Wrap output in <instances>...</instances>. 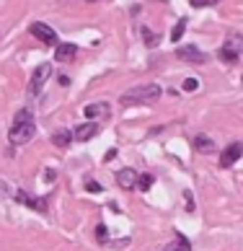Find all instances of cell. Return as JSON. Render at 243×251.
Masks as SVG:
<instances>
[{
  "label": "cell",
  "instance_id": "44dd1931",
  "mask_svg": "<svg viewBox=\"0 0 243 251\" xmlns=\"http://www.w3.org/2000/svg\"><path fill=\"white\" fill-rule=\"evenodd\" d=\"M194 8H207V5H218L220 0H189Z\"/></svg>",
  "mask_w": 243,
  "mask_h": 251
},
{
  "label": "cell",
  "instance_id": "30bf717a",
  "mask_svg": "<svg viewBox=\"0 0 243 251\" xmlns=\"http://www.w3.org/2000/svg\"><path fill=\"white\" fill-rule=\"evenodd\" d=\"M75 54H78L75 44H70V42L68 44H57V50H54V60H57V62H70Z\"/></svg>",
  "mask_w": 243,
  "mask_h": 251
},
{
  "label": "cell",
  "instance_id": "5bb4252c",
  "mask_svg": "<svg viewBox=\"0 0 243 251\" xmlns=\"http://www.w3.org/2000/svg\"><path fill=\"white\" fill-rule=\"evenodd\" d=\"M163 251H192V244H189V238H184V236H176L171 244H166Z\"/></svg>",
  "mask_w": 243,
  "mask_h": 251
},
{
  "label": "cell",
  "instance_id": "2e32d148",
  "mask_svg": "<svg viewBox=\"0 0 243 251\" xmlns=\"http://www.w3.org/2000/svg\"><path fill=\"white\" fill-rule=\"evenodd\" d=\"M153 176L150 174H143V176H137V184H135V189H140V192H147V189H150L153 187Z\"/></svg>",
  "mask_w": 243,
  "mask_h": 251
},
{
  "label": "cell",
  "instance_id": "7a4b0ae2",
  "mask_svg": "<svg viewBox=\"0 0 243 251\" xmlns=\"http://www.w3.org/2000/svg\"><path fill=\"white\" fill-rule=\"evenodd\" d=\"M161 86H155V83H147V86H135L129 88L127 94L119 96V104L122 106H137V104H153V101L161 99Z\"/></svg>",
  "mask_w": 243,
  "mask_h": 251
},
{
  "label": "cell",
  "instance_id": "603a6c76",
  "mask_svg": "<svg viewBox=\"0 0 243 251\" xmlns=\"http://www.w3.org/2000/svg\"><path fill=\"white\" fill-rule=\"evenodd\" d=\"M86 189H88V192H93V194L104 192V189H101V184H98V181H93V179H88V181H86Z\"/></svg>",
  "mask_w": 243,
  "mask_h": 251
},
{
  "label": "cell",
  "instance_id": "d4e9b609",
  "mask_svg": "<svg viewBox=\"0 0 243 251\" xmlns=\"http://www.w3.org/2000/svg\"><path fill=\"white\" fill-rule=\"evenodd\" d=\"M88 3H98V0H88Z\"/></svg>",
  "mask_w": 243,
  "mask_h": 251
},
{
  "label": "cell",
  "instance_id": "e0dca14e",
  "mask_svg": "<svg viewBox=\"0 0 243 251\" xmlns=\"http://www.w3.org/2000/svg\"><path fill=\"white\" fill-rule=\"evenodd\" d=\"M140 34H143V39H145L147 47H155V44H158V36H155L150 29H147V26H143V29H140Z\"/></svg>",
  "mask_w": 243,
  "mask_h": 251
},
{
  "label": "cell",
  "instance_id": "3957f363",
  "mask_svg": "<svg viewBox=\"0 0 243 251\" xmlns=\"http://www.w3.org/2000/svg\"><path fill=\"white\" fill-rule=\"evenodd\" d=\"M29 31H31L42 44H47V47H57V44H60V39H57V34H54V29H52V26H47V24H42V21L31 24V26H29Z\"/></svg>",
  "mask_w": 243,
  "mask_h": 251
},
{
  "label": "cell",
  "instance_id": "ba28073f",
  "mask_svg": "<svg viewBox=\"0 0 243 251\" xmlns=\"http://www.w3.org/2000/svg\"><path fill=\"white\" fill-rule=\"evenodd\" d=\"M16 202H21V204H26V207H31V210L47 212V202H44V200H36V197H29V194H26L24 189L16 192Z\"/></svg>",
  "mask_w": 243,
  "mask_h": 251
},
{
  "label": "cell",
  "instance_id": "7c38bea8",
  "mask_svg": "<svg viewBox=\"0 0 243 251\" xmlns=\"http://www.w3.org/2000/svg\"><path fill=\"white\" fill-rule=\"evenodd\" d=\"M222 47L230 50L233 54H238V57H241V54H243V36H241V34H230L228 39H225V44H222Z\"/></svg>",
  "mask_w": 243,
  "mask_h": 251
},
{
  "label": "cell",
  "instance_id": "7402d4cb",
  "mask_svg": "<svg viewBox=\"0 0 243 251\" xmlns=\"http://www.w3.org/2000/svg\"><path fill=\"white\" fill-rule=\"evenodd\" d=\"M96 238L101 241V244H106V238H109V230H106V226H96Z\"/></svg>",
  "mask_w": 243,
  "mask_h": 251
},
{
  "label": "cell",
  "instance_id": "9c48e42d",
  "mask_svg": "<svg viewBox=\"0 0 243 251\" xmlns=\"http://www.w3.org/2000/svg\"><path fill=\"white\" fill-rule=\"evenodd\" d=\"M117 184H119L122 189H135L137 171H135V169H122V171H117Z\"/></svg>",
  "mask_w": 243,
  "mask_h": 251
},
{
  "label": "cell",
  "instance_id": "ac0fdd59",
  "mask_svg": "<svg viewBox=\"0 0 243 251\" xmlns=\"http://www.w3.org/2000/svg\"><path fill=\"white\" fill-rule=\"evenodd\" d=\"M184 31H186V18H181V21L173 26V31H171V42H179Z\"/></svg>",
  "mask_w": 243,
  "mask_h": 251
},
{
  "label": "cell",
  "instance_id": "6da1fadb",
  "mask_svg": "<svg viewBox=\"0 0 243 251\" xmlns=\"http://www.w3.org/2000/svg\"><path fill=\"white\" fill-rule=\"evenodd\" d=\"M34 132H36V125L31 119V111L21 109L16 114V119H13V127H11V132H8V140H11L13 145H24V143H29L34 137Z\"/></svg>",
  "mask_w": 243,
  "mask_h": 251
},
{
  "label": "cell",
  "instance_id": "277c9868",
  "mask_svg": "<svg viewBox=\"0 0 243 251\" xmlns=\"http://www.w3.org/2000/svg\"><path fill=\"white\" fill-rule=\"evenodd\" d=\"M176 57L184 60V62H192V65L207 62V54H204L197 44H184V47H176Z\"/></svg>",
  "mask_w": 243,
  "mask_h": 251
},
{
  "label": "cell",
  "instance_id": "4fadbf2b",
  "mask_svg": "<svg viewBox=\"0 0 243 251\" xmlns=\"http://www.w3.org/2000/svg\"><path fill=\"white\" fill-rule=\"evenodd\" d=\"M86 117L88 119H96V117H106L109 114V104H104V101H101V104H88L86 109Z\"/></svg>",
  "mask_w": 243,
  "mask_h": 251
},
{
  "label": "cell",
  "instance_id": "8fae6325",
  "mask_svg": "<svg viewBox=\"0 0 243 251\" xmlns=\"http://www.w3.org/2000/svg\"><path fill=\"white\" fill-rule=\"evenodd\" d=\"M96 132H98V127L93 125V122H88V125H80V127H75V132H73V137H75L78 143H86V140H91V137H96Z\"/></svg>",
  "mask_w": 243,
  "mask_h": 251
},
{
  "label": "cell",
  "instance_id": "cb8c5ba5",
  "mask_svg": "<svg viewBox=\"0 0 243 251\" xmlns=\"http://www.w3.org/2000/svg\"><path fill=\"white\" fill-rule=\"evenodd\" d=\"M184 200H186V210L194 212V200H192V192H189V189L184 192Z\"/></svg>",
  "mask_w": 243,
  "mask_h": 251
},
{
  "label": "cell",
  "instance_id": "9a60e30c",
  "mask_svg": "<svg viewBox=\"0 0 243 251\" xmlns=\"http://www.w3.org/2000/svg\"><path fill=\"white\" fill-rule=\"evenodd\" d=\"M70 140H73V132H70V129H57V132L52 135V143L57 145V148H68Z\"/></svg>",
  "mask_w": 243,
  "mask_h": 251
},
{
  "label": "cell",
  "instance_id": "ffe728a7",
  "mask_svg": "<svg viewBox=\"0 0 243 251\" xmlns=\"http://www.w3.org/2000/svg\"><path fill=\"white\" fill-rule=\"evenodd\" d=\"M197 86H199L197 78H186V80H184V91H186V94H194V91H197Z\"/></svg>",
  "mask_w": 243,
  "mask_h": 251
},
{
  "label": "cell",
  "instance_id": "d6986e66",
  "mask_svg": "<svg viewBox=\"0 0 243 251\" xmlns=\"http://www.w3.org/2000/svg\"><path fill=\"white\" fill-rule=\"evenodd\" d=\"M218 57H220L222 62H228V65H236V62L241 60V57H238V54H233V52H230V50H225V47H222V50H220V54H218Z\"/></svg>",
  "mask_w": 243,
  "mask_h": 251
},
{
  "label": "cell",
  "instance_id": "52a82bcc",
  "mask_svg": "<svg viewBox=\"0 0 243 251\" xmlns=\"http://www.w3.org/2000/svg\"><path fill=\"white\" fill-rule=\"evenodd\" d=\"M194 151L202 153V155H212L215 151H218V145H215V140L210 135H197L194 137Z\"/></svg>",
  "mask_w": 243,
  "mask_h": 251
},
{
  "label": "cell",
  "instance_id": "5b68a950",
  "mask_svg": "<svg viewBox=\"0 0 243 251\" xmlns=\"http://www.w3.org/2000/svg\"><path fill=\"white\" fill-rule=\"evenodd\" d=\"M49 73H52V68L49 65H39V68L34 70V75H31V83H29V96H39V91H42V86H44V80L49 78Z\"/></svg>",
  "mask_w": 243,
  "mask_h": 251
},
{
  "label": "cell",
  "instance_id": "8992f818",
  "mask_svg": "<svg viewBox=\"0 0 243 251\" xmlns=\"http://www.w3.org/2000/svg\"><path fill=\"white\" fill-rule=\"evenodd\" d=\"M241 155H243V145H241V143H233V145H228L225 151H222V155H220V166H222V169H230V166L236 163Z\"/></svg>",
  "mask_w": 243,
  "mask_h": 251
}]
</instances>
